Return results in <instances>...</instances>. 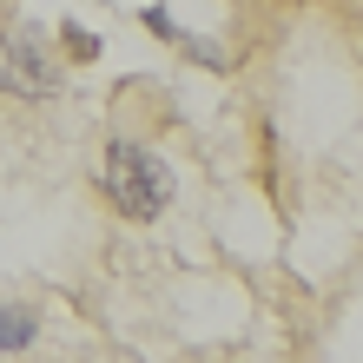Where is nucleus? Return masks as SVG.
Masks as SVG:
<instances>
[{"label":"nucleus","instance_id":"obj_1","mask_svg":"<svg viewBox=\"0 0 363 363\" xmlns=\"http://www.w3.org/2000/svg\"><path fill=\"white\" fill-rule=\"evenodd\" d=\"M172 191H179V179H172V165H165L152 145H139V139L106 145V199H113L119 218H133V225L159 218V211L172 205Z\"/></svg>","mask_w":363,"mask_h":363},{"label":"nucleus","instance_id":"obj_2","mask_svg":"<svg viewBox=\"0 0 363 363\" xmlns=\"http://www.w3.org/2000/svg\"><path fill=\"white\" fill-rule=\"evenodd\" d=\"M0 93L7 99H53L60 93V67H53V53L40 47L33 27L0 40Z\"/></svg>","mask_w":363,"mask_h":363},{"label":"nucleus","instance_id":"obj_3","mask_svg":"<svg viewBox=\"0 0 363 363\" xmlns=\"http://www.w3.org/2000/svg\"><path fill=\"white\" fill-rule=\"evenodd\" d=\"M40 337V311L33 304H0V350H27Z\"/></svg>","mask_w":363,"mask_h":363},{"label":"nucleus","instance_id":"obj_4","mask_svg":"<svg viewBox=\"0 0 363 363\" xmlns=\"http://www.w3.org/2000/svg\"><path fill=\"white\" fill-rule=\"evenodd\" d=\"M60 40H67V60H79V67H86V60H99V33L79 27V20H67V27H60Z\"/></svg>","mask_w":363,"mask_h":363}]
</instances>
